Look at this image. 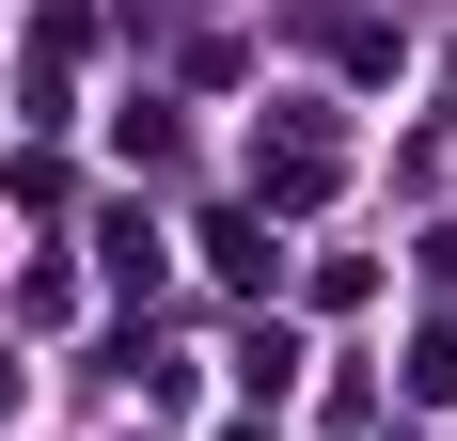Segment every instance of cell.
I'll list each match as a JSON object with an SVG mask.
<instances>
[{
  "label": "cell",
  "instance_id": "cell-1",
  "mask_svg": "<svg viewBox=\"0 0 457 441\" xmlns=\"http://www.w3.org/2000/svg\"><path fill=\"white\" fill-rule=\"evenodd\" d=\"M253 189H269V205H331V127H284V142H253Z\"/></svg>",
  "mask_w": 457,
  "mask_h": 441
}]
</instances>
